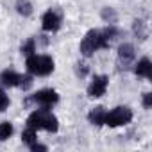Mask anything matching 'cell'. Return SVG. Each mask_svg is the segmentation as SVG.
I'll list each match as a JSON object with an SVG mask.
<instances>
[{
  "mask_svg": "<svg viewBox=\"0 0 152 152\" xmlns=\"http://www.w3.org/2000/svg\"><path fill=\"white\" fill-rule=\"evenodd\" d=\"M41 25H43V29H45V31L54 32V31H57V29H59L61 20H59V16H57L54 11H48V13H45V15H43Z\"/></svg>",
  "mask_w": 152,
  "mask_h": 152,
  "instance_id": "obj_6",
  "label": "cell"
},
{
  "mask_svg": "<svg viewBox=\"0 0 152 152\" xmlns=\"http://www.w3.org/2000/svg\"><path fill=\"white\" fill-rule=\"evenodd\" d=\"M11 134H13V124L11 122H2L0 124V141L11 138Z\"/></svg>",
  "mask_w": 152,
  "mask_h": 152,
  "instance_id": "obj_14",
  "label": "cell"
},
{
  "mask_svg": "<svg viewBox=\"0 0 152 152\" xmlns=\"http://www.w3.org/2000/svg\"><path fill=\"white\" fill-rule=\"evenodd\" d=\"M132 118V111L125 106H120V107H115L111 113H106V118H104V124L109 125V127H118V125H125L129 124Z\"/></svg>",
  "mask_w": 152,
  "mask_h": 152,
  "instance_id": "obj_3",
  "label": "cell"
},
{
  "mask_svg": "<svg viewBox=\"0 0 152 152\" xmlns=\"http://www.w3.org/2000/svg\"><path fill=\"white\" fill-rule=\"evenodd\" d=\"M54 72V61L50 56H39V66H38V75H48Z\"/></svg>",
  "mask_w": 152,
  "mask_h": 152,
  "instance_id": "obj_8",
  "label": "cell"
},
{
  "mask_svg": "<svg viewBox=\"0 0 152 152\" xmlns=\"http://www.w3.org/2000/svg\"><path fill=\"white\" fill-rule=\"evenodd\" d=\"M150 106H152V95L150 93H145L143 95V107L145 109H150Z\"/></svg>",
  "mask_w": 152,
  "mask_h": 152,
  "instance_id": "obj_19",
  "label": "cell"
},
{
  "mask_svg": "<svg viewBox=\"0 0 152 152\" xmlns=\"http://www.w3.org/2000/svg\"><path fill=\"white\" fill-rule=\"evenodd\" d=\"M7 106H9V97L6 95V91H4V90H0V113L6 111V109H7Z\"/></svg>",
  "mask_w": 152,
  "mask_h": 152,
  "instance_id": "obj_17",
  "label": "cell"
},
{
  "mask_svg": "<svg viewBox=\"0 0 152 152\" xmlns=\"http://www.w3.org/2000/svg\"><path fill=\"white\" fill-rule=\"evenodd\" d=\"M34 52H36V41H34V39H27V41L22 45V54L29 57V56H32Z\"/></svg>",
  "mask_w": 152,
  "mask_h": 152,
  "instance_id": "obj_15",
  "label": "cell"
},
{
  "mask_svg": "<svg viewBox=\"0 0 152 152\" xmlns=\"http://www.w3.org/2000/svg\"><path fill=\"white\" fill-rule=\"evenodd\" d=\"M16 11L22 16H29L32 13V6H31L29 0H18V2H16Z\"/></svg>",
  "mask_w": 152,
  "mask_h": 152,
  "instance_id": "obj_12",
  "label": "cell"
},
{
  "mask_svg": "<svg viewBox=\"0 0 152 152\" xmlns=\"http://www.w3.org/2000/svg\"><path fill=\"white\" fill-rule=\"evenodd\" d=\"M27 127H31V129H34V131H38V129H47V131H50V132H56L57 127H59V124H57V118H56L52 113H48L47 107H43V109H38V111H34V113L29 115V118H27Z\"/></svg>",
  "mask_w": 152,
  "mask_h": 152,
  "instance_id": "obj_1",
  "label": "cell"
},
{
  "mask_svg": "<svg viewBox=\"0 0 152 152\" xmlns=\"http://www.w3.org/2000/svg\"><path fill=\"white\" fill-rule=\"evenodd\" d=\"M134 32H136L140 38L145 36V32H143V22H141V20H136V22H134Z\"/></svg>",
  "mask_w": 152,
  "mask_h": 152,
  "instance_id": "obj_18",
  "label": "cell"
},
{
  "mask_svg": "<svg viewBox=\"0 0 152 152\" xmlns=\"http://www.w3.org/2000/svg\"><path fill=\"white\" fill-rule=\"evenodd\" d=\"M106 90H107V77L106 75H95L91 84L88 86V95L93 99H99L106 93Z\"/></svg>",
  "mask_w": 152,
  "mask_h": 152,
  "instance_id": "obj_4",
  "label": "cell"
},
{
  "mask_svg": "<svg viewBox=\"0 0 152 152\" xmlns=\"http://www.w3.org/2000/svg\"><path fill=\"white\" fill-rule=\"evenodd\" d=\"M34 100H36L38 104H41L43 107H50L52 104H56V102L59 100V95H57V91H54V90H39V91L34 95Z\"/></svg>",
  "mask_w": 152,
  "mask_h": 152,
  "instance_id": "obj_5",
  "label": "cell"
},
{
  "mask_svg": "<svg viewBox=\"0 0 152 152\" xmlns=\"http://www.w3.org/2000/svg\"><path fill=\"white\" fill-rule=\"evenodd\" d=\"M31 150H32V152H38V150H47V147H45V145H39V143H32V145H31Z\"/></svg>",
  "mask_w": 152,
  "mask_h": 152,
  "instance_id": "obj_20",
  "label": "cell"
},
{
  "mask_svg": "<svg viewBox=\"0 0 152 152\" xmlns=\"http://www.w3.org/2000/svg\"><path fill=\"white\" fill-rule=\"evenodd\" d=\"M106 47H109L107 41L104 39L102 32H100V31H95V29L90 31V32L83 38V41H81V52H83L84 56H91L95 50L106 48Z\"/></svg>",
  "mask_w": 152,
  "mask_h": 152,
  "instance_id": "obj_2",
  "label": "cell"
},
{
  "mask_svg": "<svg viewBox=\"0 0 152 152\" xmlns=\"http://www.w3.org/2000/svg\"><path fill=\"white\" fill-rule=\"evenodd\" d=\"M88 118H90V122H91L93 125H104V118H106V109H104L102 106H97V107H93V109L90 111Z\"/></svg>",
  "mask_w": 152,
  "mask_h": 152,
  "instance_id": "obj_9",
  "label": "cell"
},
{
  "mask_svg": "<svg viewBox=\"0 0 152 152\" xmlns=\"http://www.w3.org/2000/svg\"><path fill=\"white\" fill-rule=\"evenodd\" d=\"M132 57H134V47H132L131 43L120 45V48H118V59L124 61V64H127Z\"/></svg>",
  "mask_w": 152,
  "mask_h": 152,
  "instance_id": "obj_10",
  "label": "cell"
},
{
  "mask_svg": "<svg viewBox=\"0 0 152 152\" xmlns=\"http://www.w3.org/2000/svg\"><path fill=\"white\" fill-rule=\"evenodd\" d=\"M20 83V75L13 70H6L0 75V84L2 86H7V88H13V86H18Z\"/></svg>",
  "mask_w": 152,
  "mask_h": 152,
  "instance_id": "obj_7",
  "label": "cell"
},
{
  "mask_svg": "<svg viewBox=\"0 0 152 152\" xmlns=\"http://www.w3.org/2000/svg\"><path fill=\"white\" fill-rule=\"evenodd\" d=\"M18 86H20L22 90H29V88L32 86V77H31V75H20Z\"/></svg>",
  "mask_w": 152,
  "mask_h": 152,
  "instance_id": "obj_16",
  "label": "cell"
},
{
  "mask_svg": "<svg viewBox=\"0 0 152 152\" xmlns=\"http://www.w3.org/2000/svg\"><path fill=\"white\" fill-rule=\"evenodd\" d=\"M134 72H136V75H141V77H150V72H152L150 61H148L147 57L140 59L138 64H136V68H134Z\"/></svg>",
  "mask_w": 152,
  "mask_h": 152,
  "instance_id": "obj_11",
  "label": "cell"
},
{
  "mask_svg": "<svg viewBox=\"0 0 152 152\" xmlns=\"http://www.w3.org/2000/svg\"><path fill=\"white\" fill-rule=\"evenodd\" d=\"M36 140H38V138H36V131H34V129L27 127V129L22 132V141H23L25 145H29V147H31L32 143H36Z\"/></svg>",
  "mask_w": 152,
  "mask_h": 152,
  "instance_id": "obj_13",
  "label": "cell"
}]
</instances>
